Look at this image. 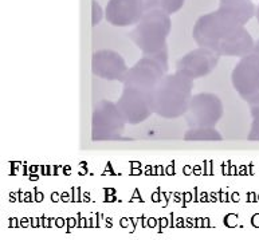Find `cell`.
I'll list each match as a JSON object with an SVG mask.
<instances>
[{"instance_id": "2", "label": "cell", "mask_w": 259, "mask_h": 240, "mask_svg": "<svg viewBox=\"0 0 259 240\" xmlns=\"http://www.w3.org/2000/svg\"><path fill=\"white\" fill-rule=\"evenodd\" d=\"M192 79L180 71L162 78L151 91L152 110L166 118H174L187 112Z\"/></svg>"}, {"instance_id": "9", "label": "cell", "mask_w": 259, "mask_h": 240, "mask_svg": "<svg viewBox=\"0 0 259 240\" xmlns=\"http://www.w3.org/2000/svg\"><path fill=\"white\" fill-rule=\"evenodd\" d=\"M234 85L238 91L243 87L254 86V93H256L259 101V54L252 51L251 54L243 57L234 70Z\"/></svg>"}, {"instance_id": "14", "label": "cell", "mask_w": 259, "mask_h": 240, "mask_svg": "<svg viewBox=\"0 0 259 240\" xmlns=\"http://www.w3.org/2000/svg\"><path fill=\"white\" fill-rule=\"evenodd\" d=\"M252 51H255V53H258V54H259V40L255 43V47H254V50H252Z\"/></svg>"}, {"instance_id": "13", "label": "cell", "mask_w": 259, "mask_h": 240, "mask_svg": "<svg viewBox=\"0 0 259 240\" xmlns=\"http://www.w3.org/2000/svg\"><path fill=\"white\" fill-rule=\"evenodd\" d=\"M92 7H93V14H92V24L93 26H97L98 23L101 22L102 19V10L101 7L98 6V3L94 0L93 4H92Z\"/></svg>"}, {"instance_id": "15", "label": "cell", "mask_w": 259, "mask_h": 240, "mask_svg": "<svg viewBox=\"0 0 259 240\" xmlns=\"http://www.w3.org/2000/svg\"><path fill=\"white\" fill-rule=\"evenodd\" d=\"M255 15H256V19H258V23H259V6H258V8H256Z\"/></svg>"}, {"instance_id": "7", "label": "cell", "mask_w": 259, "mask_h": 240, "mask_svg": "<svg viewBox=\"0 0 259 240\" xmlns=\"http://www.w3.org/2000/svg\"><path fill=\"white\" fill-rule=\"evenodd\" d=\"M218 54L207 47H200L183 57L178 63V71L190 75L191 78H200L208 74L218 63Z\"/></svg>"}, {"instance_id": "3", "label": "cell", "mask_w": 259, "mask_h": 240, "mask_svg": "<svg viewBox=\"0 0 259 240\" xmlns=\"http://www.w3.org/2000/svg\"><path fill=\"white\" fill-rule=\"evenodd\" d=\"M170 31L169 14L161 10H147L131 38L145 55L157 54L165 50L166 36Z\"/></svg>"}, {"instance_id": "5", "label": "cell", "mask_w": 259, "mask_h": 240, "mask_svg": "<svg viewBox=\"0 0 259 240\" xmlns=\"http://www.w3.org/2000/svg\"><path fill=\"white\" fill-rule=\"evenodd\" d=\"M117 106L129 124H139L153 112L151 106V93L132 86L125 87Z\"/></svg>"}, {"instance_id": "1", "label": "cell", "mask_w": 259, "mask_h": 240, "mask_svg": "<svg viewBox=\"0 0 259 240\" xmlns=\"http://www.w3.org/2000/svg\"><path fill=\"white\" fill-rule=\"evenodd\" d=\"M238 18L225 11L201 16L194 27V38L201 47L215 51L218 55L246 57L254 50V42Z\"/></svg>"}, {"instance_id": "6", "label": "cell", "mask_w": 259, "mask_h": 240, "mask_svg": "<svg viewBox=\"0 0 259 240\" xmlns=\"http://www.w3.org/2000/svg\"><path fill=\"white\" fill-rule=\"evenodd\" d=\"M147 11L144 0H110L106 6V20L113 26L126 27L139 23Z\"/></svg>"}, {"instance_id": "4", "label": "cell", "mask_w": 259, "mask_h": 240, "mask_svg": "<svg viewBox=\"0 0 259 240\" xmlns=\"http://www.w3.org/2000/svg\"><path fill=\"white\" fill-rule=\"evenodd\" d=\"M168 70V51L162 50L157 54L145 55L135 67L128 70L124 78L125 86L137 87L151 93L162 79V74Z\"/></svg>"}, {"instance_id": "10", "label": "cell", "mask_w": 259, "mask_h": 240, "mask_svg": "<svg viewBox=\"0 0 259 240\" xmlns=\"http://www.w3.org/2000/svg\"><path fill=\"white\" fill-rule=\"evenodd\" d=\"M221 10L230 12L238 18L243 24H246L255 14V7L250 0H221Z\"/></svg>"}, {"instance_id": "12", "label": "cell", "mask_w": 259, "mask_h": 240, "mask_svg": "<svg viewBox=\"0 0 259 240\" xmlns=\"http://www.w3.org/2000/svg\"><path fill=\"white\" fill-rule=\"evenodd\" d=\"M186 138L188 139H192V138H197V139H204V138H209V139H213V138H218V139H222L221 134H218L217 132H213L212 129H196V130H191L186 134Z\"/></svg>"}, {"instance_id": "8", "label": "cell", "mask_w": 259, "mask_h": 240, "mask_svg": "<svg viewBox=\"0 0 259 240\" xmlns=\"http://www.w3.org/2000/svg\"><path fill=\"white\" fill-rule=\"evenodd\" d=\"M93 73L101 78L106 79H118L124 81L128 73L126 63L121 55L114 51L101 50L93 55Z\"/></svg>"}, {"instance_id": "11", "label": "cell", "mask_w": 259, "mask_h": 240, "mask_svg": "<svg viewBox=\"0 0 259 240\" xmlns=\"http://www.w3.org/2000/svg\"><path fill=\"white\" fill-rule=\"evenodd\" d=\"M147 10H161L166 14L178 12L184 4V0H144Z\"/></svg>"}]
</instances>
